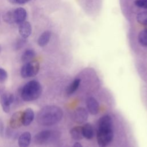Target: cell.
<instances>
[{
	"label": "cell",
	"mask_w": 147,
	"mask_h": 147,
	"mask_svg": "<svg viewBox=\"0 0 147 147\" xmlns=\"http://www.w3.org/2000/svg\"><path fill=\"white\" fill-rule=\"evenodd\" d=\"M82 131L83 137L87 139H92L94 136L92 126L90 123H86L83 126Z\"/></svg>",
	"instance_id": "obj_14"
},
{
	"label": "cell",
	"mask_w": 147,
	"mask_h": 147,
	"mask_svg": "<svg viewBox=\"0 0 147 147\" xmlns=\"http://www.w3.org/2000/svg\"><path fill=\"white\" fill-rule=\"evenodd\" d=\"M19 33L21 37L26 39L32 33V26L30 24L25 21L20 24Z\"/></svg>",
	"instance_id": "obj_10"
},
{
	"label": "cell",
	"mask_w": 147,
	"mask_h": 147,
	"mask_svg": "<svg viewBox=\"0 0 147 147\" xmlns=\"http://www.w3.org/2000/svg\"><path fill=\"white\" fill-rule=\"evenodd\" d=\"M27 13L23 7H18L14 10V22L17 24H21L25 21Z\"/></svg>",
	"instance_id": "obj_11"
},
{
	"label": "cell",
	"mask_w": 147,
	"mask_h": 147,
	"mask_svg": "<svg viewBox=\"0 0 147 147\" xmlns=\"http://www.w3.org/2000/svg\"><path fill=\"white\" fill-rule=\"evenodd\" d=\"M113 137V127H98L96 138L99 147H106L112 141Z\"/></svg>",
	"instance_id": "obj_3"
},
{
	"label": "cell",
	"mask_w": 147,
	"mask_h": 147,
	"mask_svg": "<svg viewBox=\"0 0 147 147\" xmlns=\"http://www.w3.org/2000/svg\"><path fill=\"white\" fill-rule=\"evenodd\" d=\"M7 78V73L5 69L0 68V83H3L6 82Z\"/></svg>",
	"instance_id": "obj_23"
},
{
	"label": "cell",
	"mask_w": 147,
	"mask_h": 147,
	"mask_svg": "<svg viewBox=\"0 0 147 147\" xmlns=\"http://www.w3.org/2000/svg\"><path fill=\"white\" fill-rule=\"evenodd\" d=\"M51 37V32L49 30L44 32L39 37L37 43L40 47H44L49 42Z\"/></svg>",
	"instance_id": "obj_15"
},
{
	"label": "cell",
	"mask_w": 147,
	"mask_h": 147,
	"mask_svg": "<svg viewBox=\"0 0 147 147\" xmlns=\"http://www.w3.org/2000/svg\"><path fill=\"white\" fill-rule=\"evenodd\" d=\"M40 69V64L38 61L32 60L25 63L21 69V75L24 78L35 76Z\"/></svg>",
	"instance_id": "obj_4"
},
{
	"label": "cell",
	"mask_w": 147,
	"mask_h": 147,
	"mask_svg": "<svg viewBox=\"0 0 147 147\" xmlns=\"http://www.w3.org/2000/svg\"><path fill=\"white\" fill-rule=\"evenodd\" d=\"M31 141V134L28 131H25L21 134L18 140L20 147H28Z\"/></svg>",
	"instance_id": "obj_13"
},
{
	"label": "cell",
	"mask_w": 147,
	"mask_h": 147,
	"mask_svg": "<svg viewBox=\"0 0 147 147\" xmlns=\"http://www.w3.org/2000/svg\"><path fill=\"white\" fill-rule=\"evenodd\" d=\"M52 137V132L49 130H45L37 133L34 137V142L37 145H44L48 142Z\"/></svg>",
	"instance_id": "obj_5"
},
{
	"label": "cell",
	"mask_w": 147,
	"mask_h": 147,
	"mask_svg": "<svg viewBox=\"0 0 147 147\" xmlns=\"http://www.w3.org/2000/svg\"><path fill=\"white\" fill-rule=\"evenodd\" d=\"M134 3L139 7L147 9V0H136Z\"/></svg>",
	"instance_id": "obj_24"
},
{
	"label": "cell",
	"mask_w": 147,
	"mask_h": 147,
	"mask_svg": "<svg viewBox=\"0 0 147 147\" xmlns=\"http://www.w3.org/2000/svg\"><path fill=\"white\" fill-rule=\"evenodd\" d=\"M138 39L139 43L141 45L147 47V30L146 29H144L139 33Z\"/></svg>",
	"instance_id": "obj_19"
},
{
	"label": "cell",
	"mask_w": 147,
	"mask_h": 147,
	"mask_svg": "<svg viewBox=\"0 0 147 147\" xmlns=\"http://www.w3.org/2000/svg\"><path fill=\"white\" fill-rule=\"evenodd\" d=\"M63 116L61 109L57 106L49 105L42 107L38 112L37 121L42 126H52L61 121Z\"/></svg>",
	"instance_id": "obj_1"
},
{
	"label": "cell",
	"mask_w": 147,
	"mask_h": 147,
	"mask_svg": "<svg viewBox=\"0 0 147 147\" xmlns=\"http://www.w3.org/2000/svg\"><path fill=\"white\" fill-rule=\"evenodd\" d=\"M3 20L7 24H13L14 22V10H9L3 15Z\"/></svg>",
	"instance_id": "obj_21"
},
{
	"label": "cell",
	"mask_w": 147,
	"mask_h": 147,
	"mask_svg": "<svg viewBox=\"0 0 147 147\" xmlns=\"http://www.w3.org/2000/svg\"><path fill=\"white\" fill-rule=\"evenodd\" d=\"M0 24H1V20H0Z\"/></svg>",
	"instance_id": "obj_29"
},
{
	"label": "cell",
	"mask_w": 147,
	"mask_h": 147,
	"mask_svg": "<svg viewBox=\"0 0 147 147\" xmlns=\"http://www.w3.org/2000/svg\"><path fill=\"white\" fill-rule=\"evenodd\" d=\"M14 96L12 94L4 93L1 95L0 103L3 111L5 113H9L10 110V105L14 102Z\"/></svg>",
	"instance_id": "obj_7"
},
{
	"label": "cell",
	"mask_w": 147,
	"mask_h": 147,
	"mask_svg": "<svg viewBox=\"0 0 147 147\" xmlns=\"http://www.w3.org/2000/svg\"><path fill=\"white\" fill-rule=\"evenodd\" d=\"M5 134V127L4 123L1 118H0V136L3 137Z\"/></svg>",
	"instance_id": "obj_25"
},
{
	"label": "cell",
	"mask_w": 147,
	"mask_h": 147,
	"mask_svg": "<svg viewBox=\"0 0 147 147\" xmlns=\"http://www.w3.org/2000/svg\"><path fill=\"white\" fill-rule=\"evenodd\" d=\"M1 47L0 46V52H1Z\"/></svg>",
	"instance_id": "obj_28"
},
{
	"label": "cell",
	"mask_w": 147,
	"mask_h": 147,
	"mask_svg": "<svg viewBox=\"0 0 147 147\" xmlns=\"http://www.w3.org/2000/svg\"><path fill=\"white\" fill-rule=\"evenodd\" d=\"M34 113L33 110L30 108L26 109L22 113V123L24 126L29 125L33 121Z\"/></svg>",
	"instance_id": "obj_12"
},
{
	"label": "cell",
	"mask_w": 147,
	"mask_h": 147,
	"mask_svg": "<svg viewBox=\"0 0 147 147\" xmlns=\"http://www.w3.org/2000/svg\"><path fill=\"white\" fill-rule=\"evenodd\" d=\"M30 0H14L13 3L20 4V5H22V4H25L27 2H28Z\"/></svg>",
	"instance_id": "obj_26"
},
{
	"label": "cell",
	"mask_w": 147,
	"mask_h": 147,
	"mask_svg": "<svg viewBox=\"0 0 147 147\" xmlns=\"http://www.w3.org/2000/svg\"><path fill=\"white\" fill-rule=\"evenodd\" d=\"M72 147H83V146H82V144H81L80 143L77 142H75V143L73 145Z\"/></svg>",
	"instance_id": "obj_27"
},
{
	"label": "cell",
	"mask_w": 147,
	"mask_h": 147,
	"mask_svg": "<svg viewBox=\"0 0 147 147\" xmlns=\"http://www.w3.org/2000/svg\"><path fill=\"white\" fill-rule=\"evenodd\" d=\"M88 117V114L87 110L84 107H80L75 110L72 115V119L75 123L82 124L87 120Z\"/></svg>",
	"instance_id": "obj_6"
},
{
	"label": "cell",
	"mask_w": 147,
	"mask_h": 147,
	"mask_svg": "<svg viewBox=\"0 0 147 147\" xmlns=\"http://www.w3.org/2000/svg\"><path fill=\"white\" fill-rule=\"evenodd\" d=\"M42 93L41 84L37 80H33L26 83L20 90L22 99L30 102L38 99Z\"/></svg>",
	"instance_id": "obj_2"
},
{
	"label": "cell",
	"mask_w": 147,
	"mask_h": 147,
	"mask_svg": "<svg viewBox=\"0 0 147 147\" xmlns=\"http://www.w3.org/2000/svg\"><path fill=\"white\" fill-rule=\"evenodd\" d=\"M26 38H19L18 40H17V41L16 42L14 47V49L16 50H19L20 49H21L22 48L24 47V46L26 44Z\"/></svg>",
	"instance_id": "obj_22"
},
{
	"label": "cell",
	"mask_w": 147,
	"mask_h": 147,
	"mask_svg": "<svg viewBox=\"0 0 147 147\" xmlns=\"http://www.w3.org/2000/svg\"><path fill=\"white\" fill-rule=\"evenodd\" d=\"M70 134L71 137L75 140H80L84 137L82 131V127L76 126L72 127L70 130Z\"/></svg>",
	"instance_id": "obj_16"
},
{
	"label": "cell",
	"mask_w": 147,
	"mask_h": 147,
	"mask_svg": "<svg viewBox=\"0 0 147 147\" xmlns=\"http://www.w3.org/2000/svg\"><path fill=\"white\" fill-rule=\"evenodd\" d=\"M87 107L88 112L92 115H96L99 110V105L98 101L93 97H90L87 100Z\"/></svg>",
	"instance_id": "obj_9"
},
{
	"label": "cell",
	"mask_w": 147,
	"mask_h": 147,
	"mask_svg": "<svg viewBox=\"0 0 147 147\" xmlns=\"http://www.w3.org/2000/svg\"><path fill=\"white\" fill-rule=\"evenodd\" d=\"M81 80L80 79H75L74 80V81L68 86V87L66 89V92L68 95H71L73 94L78 88L80 83Z\"/></svg>",
	"instance_id": "obj_18"
},
{
	"label": "cell",
	"mask_w": 147,
	"mask_h": 147,
	"mask_svg": "<svg viewBox=\"0 0 147 147\" xmlns=\"http://www.w3.org/2000/svg\"><path fill=\"white\" fill-rule=\"evenodd\" d=\"M36 53L32 49H27L22 54L21 56V60L23 63H26L32 60L35 57Z\"/></svg>",
	"instance_id": "obj_17"
},
{
	"label": "cell",
	"mask_w": 147,
	"mask_h": 147,
	"mask_svg": "<svg viewBox=\"0 0 147 147\" xmlns=\"http://www.w3.org/2000/svg\"><path fill=\"white\" fill-rule=\"evenodd\" d=\"M22 113L23 111H18L13 114L9 121V125L11 128L18 129L23 125Z\"/></svg>",
	"instance_id": "obj_8"
},
{
	"label": "cell",
	"mask_w": 147,
	"mask_h": 147,
	"mask_svg": "<svg viewBox=\"0 0 147 147\" xmlns=\"http://www.w3.org/2000/svg\"><path fill=\"white\" fill-rule=\"evenodd\" d=\"M137 20L138 23L142 25H147V11L138 13L137 16Z\"/></svg>",
	"instance_id": "obj_20"
}]
</instances>
